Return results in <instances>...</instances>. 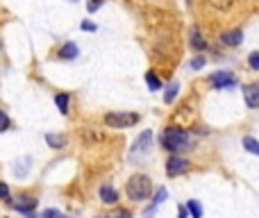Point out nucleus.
I'll list each match as a JSON object with an SVG mask.
<instances>
[{"mask_svg":"<svg viewBox=\"0 0 259 218\" xmlns=\"http://www.w3.org/2000/svg\"><path fill=\"white\" fill-rule=\"evenodd\" d=\"M186 216H189V213H186L184 204H182V207H180V211H177V218H186Z\"/></svg>","mask_w":259,"mask_h":218,"instance_id":"obj_28","label":"nucleus"},{"mask_svg":"<svg viewBox=\"0 0 259 218\" xmlns=\"http://www.w3.org/2000/svg\"><path fill=\"white\" fill-rule=\"evenodd\" d=\"M243 98H245V104H248L250 109H257L259 107V84L243 86Z\"/></svg>","mask_w":259,"mask_h":218,"instance_id":"obj_9","label":"nucleus"},{"mask_svg":"<svg viewBox=\"0 0 259 218\" xmlns=\"http://www.w3.org/2000/svg\"><path fill=\"white\" fill-rule=\"evenodd\" d=\"M100 200H102L105 204H116V200H118L116 189H114L112 184H102L100 186Z\"/></svg>","mask_w":259,"mask_h":218,"instance_id":"obj_10","label":"nucleus"},{"mask_svg":"<svg viewBox=\"0 0 259 218\" xmlns=\"http://www.w3.org/2000/svg\"><path fill=\"white\" fill-rule=\"evenodd\" d=\"M77 54H80V48H77L75 43H71V41H68V43H64L62 50H59V57H62V59H75Z\"/></svg>","mask_w":259,"mask_h":218,"instance_id":"obj_13","label":"nucleus"},{"mask_svg":"<svg viewBox=\"0 0 259 218\" xmlns=\"http://www.w3.org/2000/svg\"><path fill=\"white\" fill-rule=\"evenodd\" d=\"M189 143H191L189 132L180 130V127H166L162 134V145L168 152H180V150H184Z\"/></svg>","mask_w":259,"mask_h":218,"instance_id":"obj_2","label":"nucleus"},{"mask_svg":"<svg viewBox=\"0 0 259 218\" xmlns=\"http://www.w3.org/2000/svg\"><path fill=\"white\" fill-rule=\"evenodd\" d=\"M0 198L3 200H9V186L5 182H0Z\"/></svg>","mask_w":259,"mask_h":218,"instance_id":"obj_24","label":"nucleus"},{"mask_svg":"<svg viewBox=\"0 0 259 218\" xmlns=\"http://www.w3.org/2000/svg\"><path fill=\"white\" fill-rule=\"evenodd\" d=\"M209 84H212L216 91H227V89L239 86V80L234 77L232 71H216V73L209 75Z\"/></svg>","mask_w":259,"mask_h":218,"instance_id":"obj_4","label":"nucleus"},{"mask_svg":"<svg viewBox=\"0 0 259 218\" xmlns=\"http://www.w3.org/2000/svg\"><path fill=\"white\" fill-rule=\"evenodd\" d=\"M189 43H191V48H193L195 52L207 50V41H204V36L200 34V30L195 25H191V30H189Z\"/></svg>","mask_w":259,"mask_h":218,"instance_id":"obj_8","label":"nucleus"},{"mask_svg":"<svg viewBox=\"0 0 259 218\" xmlns=\"http://www.w3.org/2000/svg\"><path fill=\"white\" fill-rule=\"evenodd\" d=\"M166 195H168V191H166V189H157V193H154V198H152V207L157 209L159 204H162L164 200H166Z\"/></svg>","mask_w":259,"mask_h":218,"instance_id":"obj_19","label":"nucleus"},{"mask_svg":"<svg viewBox=\"0 0 259 218\" xmlns=\"http://www.w3.org/2000/svg\"><path fill=\"white\" fill-rule=\"evenodd\" d=\"M82 30H84V32H95V30H98V27H95V25H93V23L84 21V23H82Z\"/></svg>","mask_w":259,"mask_h":218,"instance_id":"obj_26","label":"nucleus"},{"mask_svg":"<svg viewBox=\"0 0 259 218\" xmlns=\"http://www.w3.org/2000/svg\"><path fill=\"white\" fill-rule=\"evenodd\" d=\"M243 145H245V150H248V152L259 154V143H257V139H252V136H245V139H243Z\"/></svg>","mask_w":259,"mask_h":218,"instance_id":"obj_18","label":"nucleus"},{"mask_svg":"<svg viewBox=\"0 0 259 218\" xmlns=\"http://www.w3.org/2000/svg\"><path fill=\"white\" fill-rule=\"evenodd\" d=\"M45 143H48L50 148L59 150V148H66L68 139H66V134H53V132H48V134H45Z\"/></svg>","mask_w":259,"mask_h":218,"instance_id":"obj_12","label":"nucleus"},{"mask_svg":"<svg viewBox=\"0 0 259 218\" xmlns=\"http://www.w3.org/2000/svg\"><path fill=\"white\" fill-rule=\"evenodd\" d=\"M41 218H66V216H64L59 209H43V211H41Z\"/></svg>","mask_w":259,"mask_h":218,"instance_id":"obj_21","label":"nucleus"},{"mask_svg":"<svg viewBox=\"0 0 259 218\" xmlns=\"http://www.w3.org/2000/svg\"><path fill=\"white\" fill-rule=\"evenodd\" d=\"M186 171H189V161H186L184 157H180V154L168 157V161H166V175L168 177H177Z\"/></svg>","mask_w":259,"mask_h":218,"instance_id":"obj_6","label":"nucleus"},{"mask_svg":"<svg viewBox=\"0 0 259 218\" xmlns=\"http://www.w3.org/2000/svg\"><path fill=\"white\" fill-rule=\"evenodd\" d=\"M5 130H9V118L5 112H0V132H5Z\"/></svg>","mask_w":259,"mask_h":218,"instance_id":"obj_23","label":"nucleus"},{"mask_svg":"<svg viewBox=\"0 0 259 218\" xmlns=\"http://www.w3.org/2000/svg\"><path fill=\"white\" fill-rule=\"evenodd\" d=\"M150 141H152V130L141 132V134L136 136V141L132 143L130 157H134V154H143V152H148V150H150Z\"/></svg>","mask_w":259,"mask_h":218,"instance_id":"obj_7","label":"nucleus"},{"mask_svg":"<svg viewBox=\"0 0 259 218\" xmlns=\"http://www.w3.org/2000/svg\"><path fill=\"white\" fill-rule=\"evenodd\" d=\"M7 202L12 204V207L16 209V211L25 213L27 218H34V216H32V211H34V207H36V200L32 198V195H18L16 200H12V198H9Z\"/></svg>","mask_w":259,"mask_h":218,"instance_id":"obj_5","label":"nucleus"},{"mask_svg":"<svg viewBox=\"0 0 259 218\" xmlns=\"http://www.w3.org/2000/svg\"><path fill=\"white\" fill-rule=\"evenodd\" d=\"M125 193H127V198L134 200V202H143V200H148L150 193H152V182H150V177L143 175V173H134L125 184Z\"/></svg>","mask_w":259,"mask_h":218,"instance_id":"obj_1","label":"nucleus"},{"mask_svg":"<svg viewBox=\"0 0 259 218\" xmlns=\"http://www.w3.org/2000/svg\"><path fill=\"white\" fill-rule=\"evenodd\" d=\"M186 213H191V218H202V209H200L198 200H186Z\"/></svg>","mask_w":259,"mask_h":218,"instance_id":"obj_14","label":"nucleus"},{"mask_svg":"<svg viewBox=\"0 0 259 218\" xmlns=\"http://www.w3.org/2000/svg\"><path fill=\"white\" fill-rule=\"evenodd\" d=\"M145 84H148L150 86V89H152V91H157V89H162V82H159V77L157 75H154V73H145Z\"/></svg>","mask_w":259,"mask_h":218,"instance_id":"obj_17","label":"nucleus"},{"mask_svg":"<svg viewBox=\"0 0 259 218\" xmlns=\"http://www.w3.org/2000/svg\"><path fill=\"white\" fill-rule=\"evenodd\" d=\"M204 66V59L202 57H195L193 62H191V68H202Z\"/></svg>","mask_w":259,"mask_h":218,"instance_id":"obj_27","label":"nucleus"},{"mask_svg":"<svg viewBox=\"0 0 259 218\" xmlns=\"http://www.w3.org/2000/svg\"><path fill=\"white\" fill-rule=\"evenodd\" d=\"M177 91H180V82H177V80H173V82H171V86H168V89H166V93H164V102H166V104H171L173 100H175Z\"/></svg>","mask_w":259,"mask_h":218,"instance_id":"obj_15","label":"nucleus"},{"mask_svg":"<svg viewBox=\"0 0 259 218\" xmlns=\"http://www.w3.org/2000/svg\"><path fill=\"white\" fill-rule=\"evenodd\" d=\"M139 114H132V112H112V114H105V125L114 127V130H127V127L136 125L139 123Z\"/></svg>","mask_w":259,"mask_h":218,"instance_id":"obj_3","label":"nucleus"},{"mask_svg":"<svg viewBox=\"0 0 259 218\" xmlns=\"http://www.w3.org/2000/svg\"><path fill=\"white\" fill-rule=\"evenodd\" d=\"M100 7H102V3H89V5H86V12L93 14V12H98Z\"/></svg>","mask_w":259,"mask_h":218,"instance_id":"obj_25","label":"nucleus"},{"mask_svg":"<svg viewBox=\"0 0 259 218\" xmlns=\"http://www.w3.org/2000/svg\"><path fill=\"white\" fill-rule=\"evenodd\" d=\"M221 41L225 45H239L243 41V30H230V32H223Z\"/></svg>","mask_w":259,"mask_h":218,"instance_id":"obj_11","label":"nucleus"},{"mask_svg":"<svg viewBox=\"0 0 259 218\" xmlns=\"http://www.w3.org/2000/svg\"><path fill=\"white\" fill-rule=\"evenodd\" d=\"M55 104L62 114H68V95L66 93H57L55 95Z\"/></svg>","mask_w":259,"mask_h":218,"instance_id":"obj_16","label":"nucleus"},{"mask_svg":"<svg viewBox=\"0 0 259 218\" xmlns=\"http://www.w3.org/2000/svg\"><path fill=\"white\" fill-rule=\"evenodd\" d=\"M107 218H132V213L127 211V209H123V207H116Z\"/></svg>","mask_w":259,"mask_h":218,"instance_id":"obj_20","label":"nucleus"},{"mask_svg":"<svg viewBox=\"0 0 259 218\" xmlns=\"http://www.w3.org/2000/svg\"><path fill=\"white\" fill-rule=\"evenodd\" d=\"M248 64H250V68H252V71H259V52H250Z\"/></svg>","mask_w":259,"mask_h":218,"instance_id":"obj_22","label":"nucleus"}]
</instances>
